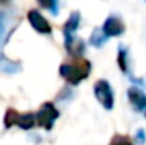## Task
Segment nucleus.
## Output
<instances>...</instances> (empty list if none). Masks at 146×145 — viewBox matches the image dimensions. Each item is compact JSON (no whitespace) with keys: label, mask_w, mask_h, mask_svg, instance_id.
I'll return each mask as SVG.
<instances>
[{"label":"nucleus","mask_w":146,"mask_h":145,"mask_svg":"<svg viewBox=\"0 0 146 145\" xmlns=\"http://www.w3.org/2000/svg\"><path fill=\"white\" fill-rule=\"evenodd\" d=\"M118 64H120V69L123 72L127 70V64H126V50H120L118 53Z\"/></svg>","instance_id":"obj_12"},{"label":"nucleus","mask_w":146,"mask_h":145,"mask_svg":"<svg viewBox=\"0 0 146 145\" xmlns=\"http://www.w3.org/2000/svg\"><path fill=\"white\" fill-rule=\"evenodd\" d=\"M79 23V13H73L68 17V20L64 25V36H65V45H68L70 42H73V34H75L76 28Z\"/></svg>","instance_id":"obj_6"},{"label":"nucleus","mask_w":146,"mask_h":145,"mask_svg":"<svg viewBox=\"0 0 146 145\" xmlns=\"http://www.w3.org/2000/svg\"><path fill=\"white\" fill-rule=\"evenodd\" d=\"M59 117V111L54 108L53 103H44L40 109L36 112V123L44 126L45 130H51L53 123Z\"/></svg>","instance_id":"obj_2"},{"label":"nucleus","mask_w":146,"mask_h":145,"mask_svg":"<svg viewBox=\"0 0 146 145\" xmlns=\"http://www.w3.org/2000/svg\"><path fill=\"white\" fill-rule=\"evenodd\" d=\"M101 31L104 33V36H107V37H117V36H120V34L124 33V23L121 22L118 17L110 16V17H107L106 22L103 23Z\"/></svg>","instance_id":"obj_5"},{"label":"nucleus","mask_w":146,"mask_h":145,"mask_svg":"<svg viewBox=\"0 0 146 145\" xmlns=\"http://www.w3.org/2000/svg\"><path fill=\"white\" fill-rule=\"evenodd\" d=\"M16 125L22 130H30L36 125V114H19Z\"/></svg>","instance_id":"obj_8"},{"label":"nucleus","mask_w":146,"mask_h":145,"mask_svg":"<svg viewBox=\"0 0 146 145\" xmlns=\"http://www.w3.org/2000/svg\"><path fill=\"white\" fill-rule=\"evenodd\" d=\"M90 74V63L84 58L76 56L70 64H62L59 67V75L70 84H79Z\"/></svg>","instance_id":"obj_1"},{"label":"nucleus","mask_w":146,"mask_h":145,"mask_svg":"<svg viewBox=\"0 0 146 145\" xmlns=\"http://www.w3.org/2000/svg\"><path fill=\"white\" fill-rule=\"evenodd\" d=\"M0 2H2V0H0Z\"/></svg>","instance_id":"obj_13"},{"label":"nucleus","mask_w":146,"mask_h":145,"mask_svg":"<svg viewBox=\"0 0 146 145\" xmlns=\"http://www.w3.org/2000/svg\"><path fill=\"white\" fill-rule=\"evenodd\" d=\"M95 97L100 103L103 105L104 109H112L113 108V92L110 84L106 80H98L95 83Z\"/></svg>","instance_id":"obj_3"},{"label":"nucleus","mask_w":146,"mask_h":145,"mask_svg":"<svg viewBox=\"0 0 146 145\" xmlns=\"http://www.w3.org/2000/svg\"><path fill=\"white\" fill-rule=\"evenodd\" d=\"M127 97H129V102L132 103V106H134L135 109L143 111L146 108V95H145V92L140 91V89L131 88L129 91H127Z\"/></svg>","instance_id":"obj_7"},{"label":"nucleus","mask_w":146,"mask_h":145,"mask_svg":"<svg viewBox=\"0 0 146 145\" xmlns=\"http://www.w3.org/2000/svg\"><path fill=\"white\" fill-rule=\"evenodd\" d=\"M27 17H28L30 25L33 27L37 33H42V34H50L51 33V25L48 23V20L45 19L39 11H36V9H30Z\"/></svg>","instance_id":"obj_4"},{"label":"nucleus","mask_w":146,"mask_h":145,"mask_svg":"<svg viewBox=\"0 0 146 145\" xmlns=\"http://www.w3.org/2000/svg\"><path fill=\"white\" fill-rule=\"evenodd\" d=\"M109 145H134V144H132V140H131L127 136L117 134V136H113V139L110 140Z\"/></svg>","instance_id":"obj_10"},{"label":"nucleus","mask_w":146,"mask_h":145,"mask_svg":"<svg viewBox=\"0 0 146 145\" xmlns=\"http://www.w3.org/2000/svg\"><path fill=\"white\" fill-rule=\"evenodd\" d=\"M42 8L45 9H51V11H56V0H37Z\"/></svg>","instance_id":"obj_11"},{"label":"nucleus","mask_w":146,"mask_h":145,"mask_svg":"<svg viewBox=\"0 0 146 145\" xmlns=\"http://www.w3.org/2000/svg\"><path fill=\"white\" fill-rule=\"evenodd\" d=\"M17 117H19V112H17L16 109H13V108L6 109L5 120H3V122H5V126H6V128H11V126H14V125H16Z\"/></svg>","instance_id":"obj_9"}]
</instances>
